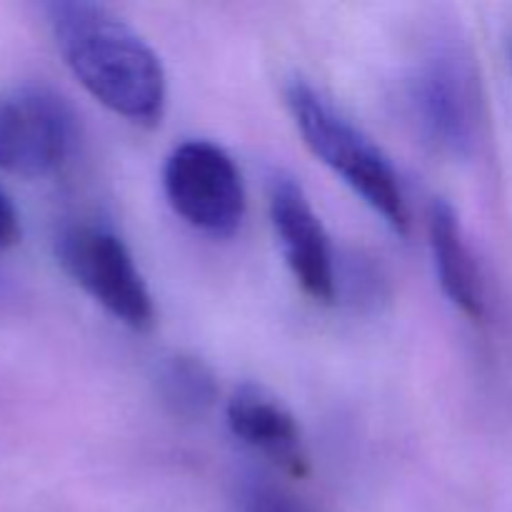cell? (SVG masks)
Segmentation results:
<instances>
[{
	"mask_svg": "<svg viewBox=\"0 0 512 512\" xmlns=\"http://www.w3.org/2000/svg\"><path fill=\"white\" fill-rule=\"evenodd\" d=\"M75 145V115L55 90L23 83L0 93V173L38 180L58 173Z\"/></svg>",
	"mask_w": 512,
	"mask_h": 512,
	"instance_id": "cell-6",
	"label": "cell"
},
{
	"mask_svg": "<svg viewBox=\"0 0 512 512\" xmlns=\"http://www.w3.org/2000/svg\"><path fill=\"white\" fill-rule=\"evenodd\" d=\"M45 15L65 68L103 108L140 128L163 120V60L128 20L88 0H53Z\"/></svg>",
	"mask_w": 512,
	"mask_h": 512,
	"instance_id": "cell-1",
	"label": "cell"
},
{
	"mask_svg": "<svg viewBox=\"0 0 512 512\" xmlns=\"http://www.w3.org/2000/svg\"><path fill=\"white\" fill-rule=\"evenodd\" d=\"M20 215L10 195L0 188V250H10L20 243Z\"/></svg>",
	"mask_w": 512,
	"mask_h": 512,
	"instance_id": "cell-12",
	"label": "cell"
},
{
	"mask_svg": "<svg viewBox=\"0 0 512 512\" xmlns=\"http://www.w3.org/2000/svg\"><path fill=\"white\" fill-rule=\"evenodd\" d=\"M240 503H243V512H310L293 495L270 483H248Z\"/></svg>",
	"mask_w": 512,
	"mask_h": 512,
	"instance_id": "cell-11",
	"label": "cell"
},
{
	"mask_svg": "<svg viewBox=\"0 0 512 512\" xmlns=\"http://www.w3.org/2000/svg\"><path fill=\"white\" fill-rule=\"evenodd\" d=\"M158 395L180 420H203L218 400V380L210 365L195 355L178 353L158 368Z\"/></svg>",
	"mask_w": 512,
	"mask_h": 512,
	"instance_id": "cell-10",
	"label": "cell"
},
{
	"mask_svg": "<svg viewBox=\"0 0 512 512\" xmlns=\"http://www.w3.org/2000/svg\"><path fill=\"white\" fill-rule=\"evenodd\" d=\"M63 273L110 318L135 333L155 325V303L133 253L115 230L98 223L68 225L55 240Z\"/></svg>",
	"mask_w": 512,
	"mask_h": 512,
	"instance_id": "cell-4",
	"label": "cell"
},
{
	"mask_svg": "<svg viewBox=\"0 0 512 512\" xmlns=\"http://www.w3.org/2000/svg\"><path fill=\"white\" fill-rule=\"evenodd\" d=\"M163 190L170 208L213 238L240 230L248 210L243 175L223 145L213 140H185L175 145L163 165Z\"/></svg>",
	"mask_w": 512,
	"mask_h": 512,
	"instance_id": "cell-5",
	"label": "cell"
},
{
	"mask_svg": "<svg viewBox=\"0 0 512 512\" xmlns=\"http://www.w3.org/2000/svg\"><path fill=\"white\" fill-rule=\"evenodd\" d=\"M268 210L285 265L300 290L320 305L335 303L338 273L333 245L308 193L293 175L275 173L270 178Z\"/></svg>",
	"mask_w": 512,
	"mask_h": 512,
	"instance_id": "cell-7",
	"label": "cell"
},
{
	"mask_svg": "<svg viewBox=\"0 0 512 512\" xmlns=\"http://www.w3.org/2000/svg\"><path fill=\"white\" fill-rule=\"evenodd\" d=\"M225 420L235 438L255 453L280 465V470L303 478L310 470L303 430L295 415L260 385L245 383L230 395Z\"/></svg>",
	"mask_w": 512,
	"mask_h": 512,
	"instance_id": "cell-8",
	"label": "cell"
},
{
	"mask_svg": "<svg viewBox=\"0 0 512 512\" xmlns=\"http://www.w3.org/2000/svg\"><path fill=\"white\" fill-rule=\"evenodd\" d=\"M428 240L435 275L445 298L470 320H483L488 300L480 265L465 240L458 213L448 200H433L428 213Z\"/></svg>",
	"mask_w": 512,
	"mask_h": 512,
	"instance_id": "cell-9",
	"label": "cell"
},
{
	"mask_svg": "<svg viewBox=\"0 0 512 512\" xmlns=\"http://www.w3.org/2000/svg\"><path fill=\"white\" fill-rule=\"evenodd\" d=\"M285 105L310 153L380 215L393 233L408 235V200L388 155L308 80H288Z\"/></svg>",
	"mask_w": 512,
	"mask_h": 512,
	"instance_id": "cell-2",
	"label": "cell"
},
{
	"mask_svg": "<svg viewBox=\"0 0 512 512\" xmlns=\"http://www.w3.org/2000/svg\"><path fill=\"white\" fill-rule=\"evenodd\" d=\"M408 103L425 143L448 158L478 153L485 133V95L473 53L440 38L420 55L408 78Z\"/></svg>",
	"mask_w": 512,
	"mask_h": 512,
	"instance_id": "cell-3",
	"label": "cell"
}]
</instances>
